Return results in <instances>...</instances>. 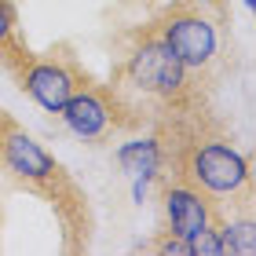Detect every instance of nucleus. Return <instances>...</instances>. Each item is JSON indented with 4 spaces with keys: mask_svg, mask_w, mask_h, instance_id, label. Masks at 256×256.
Masks as SVG:
<instances>
[{
    "mask_svg": "<svg viewBox=\"0 0 256 256\" xmlns=\"http://www.w3.org/2000/svg\"><path fill=\"white\" fill-rule=\"evenodd\" d=\"M198 4L212 11V15H216V22H224V26L230 22V8H227V0H198Z\"/></svg>",
    "mask_w": 256,
    "mask_h": 256,
    "instance_id": "obj_11",
    "label": "nucleus"
},
{
    "mask_svg": "<svg viewBox=\"0 0 256 256\" xmlns=\"http://www.w3.org/2000/svg\"><path fill=\"white\" fill-rule=\"evenodd\" d=\"M30 44L26 37H22V30H18V8H15V0H0V62H4V70L11 77L18 74L22 66L30 62Z\"/></svg>",
    "mask_w": 256,
    "mask_h": 256,
    "instance_id": "obj_7",
    "label": "nucleus"
},
{
    "mask_svg": "<svg viewBox=\"0 0 256 256\" xmlns=\"http://www.w3.org/2000/svg\"><path fill=\"white\" fill-rule=\"evenodd\" d=\"M62 124L74 132L77 139H84V143H106L114 139L118 132H136V128H143L132 110L124 106L118 99V92L110 84H96V80H88L84 88H77L70 102L59 110Z\"/></svg>",
    "mask_w": 256,
    "mask_h": 256,
    "instance_id": "obj_5",
    "label": "nucleus"
},
{
    "mask_svg": "<svg viewBox=\"0 0 256 256\" xmlns=\"http://www.w3.org/2000/svg\"><path fill=\"white\" fill-rule=\"evenodd\" d=\"M154 183H158V194H161V208H165V230L190 242L208 224L212 198L183 176H158Z\"/></svg>",
    "mask_w": 256,
    "mask_h": 256,
    "instance_id": "obj_6",
    "label": "nucleus"
},
{
    "mask_svg": "<svg viewBox=\"0 0 256 256\" xmlns=\"http://www.w3.org/2000/svg\"><path fill=\"white\" fill-rule=\"evenodd\" d=\"M190 256H227L224 249V234H220V224H208L190 238Z\"/></svg>",
    "mask_w": 256,
    "mask_h": 256,
    "instance_id": "obj_10",
    "label": "nucleus"
},
{
    "mask_svg": "<svg viewBox=\"0 0 256 256\" xmlns=\"http://www.w3.org/2000/svg\"><path fill=\"white\" fill-rule=\"evenodd\" d=\"M118 52L121 55L114 62L110 88L139 124L212 110V84L194 77L168 52V44L146 26H132L128 33H121Z\"/></svg>",
    "mask_w": 256,
    "mask_h": 256,
    "instance_id": "obj_1",
    "label": "nucleus"
},
{
    "mask_svg": "<svg viewBox=\"0 0 256 256\" xmlns=\"http://www.w3.org/2000/svg\"><path fill=\"white\" fill-rule=\"evenodd\" d=\"M227 216L220 224L224 234V249L234 256H256V216L252 205H224Z\"/></svg>",
    "mask_w": 256,
    "mask_h": 256,
    "instance_id": "obj_9",
    "label": "nucleus"
},
{
    "mask_svg": "<svg viewBox=\"0 0 256 256\" xmlns=\"http://www.w3.org/2000/svg\"><path fill=\"white\" fill-rule=\"evenodd\" d=\"M15 80L44 114H59L70 102V96L92 80V74L77 62V55L70 52V44H55V48L44 52V55L33 52L30 62L15 74Z\"/></svg>",
    "mask_w": 256,
    "mask_h": 256,
    "instance_id": "obj_4",
    "label": "nucleus"
},
{
    "mask_svg": "<svg viewBox=\"0 0 256 256\" xmlns=\"http://www.w3.org/2000/svg\"><path fill=\"white\" fill-rule=\"evenodd\" d=\"M246 8H256V0H246Z\"/></svg>",
    "mask_w": 256,
    "mask_h": 256,
    "instance_id": "obj_13",
    "label": "nucleus"
},
{
    "mask_svg": "<svg viewBox=\"0 0 256 256\" xmlns=\"http://www.w3.org/2000/svg\"><path fill=\"white\" fill-rule=\"evenodd\" d=\"M114 158H118V165L128 172V176H139V180H158V168H161V146L154 136H139V139H128L114 150Z\"/></svg>",
    "mask_w": 256,
    "mask_h": 256,
    "instance_id": "obj_8",
    "label": "nucleus"
},
{
    "mask_svg": "<svg viewBox=\"0 0 256 256\" xmlns=\"http://www.w3.org/2000/svg\"><path fill=\"white\" fill-rule=\"evenodd\" d=\"M150 33H158L168 44V52L190 70L194 77L208 80L216 88V80L227 74V55L230 44L224 37V22H216V15L208 8H202L198 0H172L146 22Z\"/></svg>",
    "mask_w": 256,
    "mask_h": 256,
    "instance_id": "obj_3",
    "label": "nucleus"
},
{
    "mask_svg": "<svg viewBox=\"0 0 256 256\" xmlns=\"http://www.w3.org/2000/svg\"><path fill=\"white\" fill-rule=\"evenodd\" d=\"M146 194H150V180H139V176H136V180H132V202H136V205H143V202H146Z\"/></svg>",
    "mask_w": 256,
    "mask_h": 256,
    "instance_id": "obj_12",
    "label": "nucleus"
},
{
    "mask_svg": "<svg viewBox=\"0 0 256 256\" xmlns=\"http://www.w3.org/2000/svg\"><path fill=\"white\" fill-rule=\"evenodd\" d=\"M0 172L8 180H15L22 190L37 194L40 202L52 205V212L62 227L66 252H84L92 246L96 216H92V202H88L84 187L8 110H0Z\"/></svg>",
    "mask_w": 256,
    "mask_h": 256,
    "instance_id": "obj_2",
    "label": "nucleus"
}]
</instances>
